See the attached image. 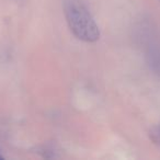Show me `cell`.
Segmentation results:
<instances>
[{"instance_id":"obj_1","label":"cell","mask_w":160,"mask_h":160,"mask_svg":"<svg viewBox=\"0 0 160 160\" xmlns=\"http://www.w3.org/2000/svg\"><path fill=\"white\" fill-rule=\"evenodd\" d=\"M65 16L72 34L83 42L92 43L100 38V30L88 8L80 0H68Z\"/></svg>"},{"instance_id":"obj_2","label":"cell","mask_w":160,"mask_h":160,"mask_svg":"<svg viewBox=\"0 0 160 160\" xmlns=\"http://www.w3.org/2000/svg\"><path fill=\"white\" fill-rule=\"evenodd\" d=\"M149 136H150L151 140H152L153 142L160 145V126L157 127V128H153L152 131L150 132Z\"/></svg>"},{"instance_id":"obj_3","label":"cell","mask_w":160,"mask_h":160,"mask_svg":"<svg viewBox=\"0 0 160 160\" xmlns=\"http://www.w3.org/2000/svg\"><path fill=\"white\" fill-rule=\"evenodd\" d=\"M3 159V156L1 155V153H0V160H2Z\"/></svg>"}]
</instances>
